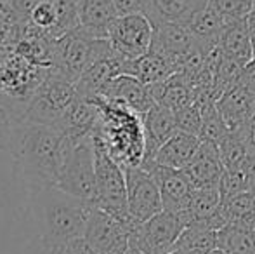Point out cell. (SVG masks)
Segmentation results:
<instances>
[{"mask_svg": "<svg viewBox=\"0 0 255 254\" xmlns=\"http://www.w3.org/2000/svg\"><path fill=\"white\" fill-rule=\"evenodd\" d=\"M3 122V146L9 150L24 185H56L70 143L64 132L26 119H9Z\"/></svg>", "mask_w": 255, "mask_h": 254, "instance_id": "1", "label": "cell"}, {"mask_svg": "<svg viewBox=\"0 0 255 254\" xmlns=\"http://www.w3.org/2000/svg\"><path fill=\"white\" fill-rule=\"evenodd\" d=\"M28 188L35 235L51 248L84 237L94 204L63 192L56 185H33Z\"/></svg>", "mask_w": 255, "mask_h": 254, "instance_id": "2", "label": "cell"}, {"mask_svg": "<svg viewBox=\"0 0 255 254\" xmlns=\"http://www.w3.org/2000/svg\"><path fill=\"white\" fill-rule=\"evenodd\" d=\"M94 101L99 108L94 136L122 167L141 166L146 152L142 115L104 98H94Z\"/></svg>", "mask_w": 255, "mask_h": 254, "instance_id": "3", "label": "cell"}, {"mask_svg": "<svg viewBox=\"0 0 255 254\" xmlns=\"http://www.w3.org/2000/svg\"><path fill=\"white\" fill-rule=\"evenodd\" d=\"M56 187L82 200L96 202L94 134L82 139H70Z\"/></svg>", "mask_w": 255, "mask_h": 254, "instance_id": "4", "label": "cell"}, {"mask_svg": "<svg viewBox=\"0 0 255 254\" xmlns=\"http://www.w3.org/2000/svg\"><path fill=\"white\" fill-rule=\"evenodd\" d=\"M78 98L77 85L49 71L24 106L23 119L57 127Z\"/></svg>", "mask_w": 255, "mask_h": 254, "instance_id": "5", "label": "cell"}, {"mask_svg": "<svg viewBox=\"0 0 255 254\" xmlns=\"http://www.w3.org/2000/svg\"><path fill=\"white\" fill-rule=\"evenodd\" d=\"M96 146V207L120 218L132 221L127 206V181L125 171L106 146L94 136Z\"/></svg>", "mask_w": 255, "mask_h": 254, "instance_id": "6", "label": "cell"}, {"mask_svg": "<svg viewBox=\"0 0 255 254\" xmlns=\"http://www.w3.org/2000/svg\"><path fill=\"white\" fill-rule=\"evenodd\" d=\"M104 38H92L85 35L80 28L54 38L52 42V63L51 73L64 80L77 84L78 78L98 54Z\"/></svg>", "mask_w": 255, "mask_h": 254, "instance_id": "7", "label": "cell"}, {"mask_svg": "<svg viewBox=\"0 0 255 254\" xmlns=\"http://www.w3.org/2000/svg\"><path fill=\"white\" fill-rule=\"evenodd\" d=\"M186 228V220L181 213L161 211L153 218L135 223L130 232V246L144 254H170Z\"/></svg>", "mask_w": 255, "mask_h": 254, "instance_id": "8", "label": "cell"}, {"mask_svg": "<svg viewBox=\"0 0 255 254\" xmlns=\"http://www.w3.org/2000/svg\"><path fill=\"white\" fill-rule=\"evenodd\" d=\"M134 225V221L120 220L94 207L84 237L94 254H125L130 248V232Z\"/></svg>", "mask_w": 255, "mask_h": 254, "instance_id": "9", "label": "cell"}, {"mask_svg": "<svg viewBox=\"0 0 255 254\" xmlns=\"http://www.w3.org/2000/svg\"><path fill=\"white\" fill-rule=\"evenodd\" d=\"M154 26L146 14H124L115 19L108 42L125 59H137L151 49Z\"/></svg>", "mask_w": 255, "mask_h": 254, "instance_id": "10", "label": "cell"}, {"mask_svg": "<svg viewBox=\"0 0 255 254\" xmlns=\"http://www.w3.org/2000/svg\"><path fill=\"white\" fill-rule=\"evenodd\" d=\"M125 181H127V206L128 216L134 223L153 218L163 211L161 193L156 180L148 169L142 166L124 167Z\"/></svg>", "mask_w": 255, "mask_h": 254, "instance_id": "11", "label": "cell"}, {"mask_svg": "<svg viewBox=\"0 0 255 254\" xmlns=\"http://www.w3.org/2000/svg\"><path fill=\"white\" fill-rule=\"evenodd\" d=\"M144 169H148L153 174L158 187H160L163 211H170V213L186 211L193 190H195L188 174L182 169H172V167H163L158 164L144 166Z\"/></svg>", "mask_w": 255, "mask_h": 254, "instance_id": "12", "label": "cell"}, {"mask_svg": "<svg viewBox=\"0 0 255 254\" xmlns=\"http://www.w3.org/2000/svg\"><path fill=\"white\" fill-rule=\"evenodd\" d=\"M196 47V38L193 37L188 24L181 23H161L154 26L151 49L158 54L174 61L181 70V64L188 54Z\"/></svg>", "mask_w": 255, "mask_h": 254, "instance_id": "13", "label": "cell"}, {"mask_svg": "<svg viewBox=\"0 0 255 254\" xmlns=\"http://www.w3.org/2000/svg\"><path fill=\"white\" fill-rule=\"evenodd\" d=\"M99 98L120 103L127 108L134 110L139 115H144L151 106L156 105L151 92V85L144 84L132 75H120L115 80H111Z\"/></svg>", "mask_w": 255, "mask_h": 254, "instance_id": "14", "label": "cell"}, {"mask_svg": "<svg viewBox=\"0 0 255 254\" xmlns=\"http://www.w3.org/2000/svg\"><path fill=\"white\" fill-rule=\"evenodd\" d=\"M142 126H144V141L146 152L144 160L141 166H146L154 159L156 152L179 131L175 112L168 106L156 103L142 115Z\"/></svg>", "mask_w": 255, "mask_h": 254, "instance_id": "15", "label": "cell"}, {"mask_svg": "<svg viewBox=\"0 0 255 254\" xmlns=\"http://www.w3.org/2000/svg\"><path fill=\"white\" fill-rule=\"evenodd\" d=\"M182 171L188 174L195 188H219L224 174V164L217 145L202 139L195 157Z\"/></svg>", "mask_w": 255, "mask_h": 254, "instance_id": "16", "label": "cell"}, {"mask_svg": "<svg viewBox=\"0 0 255 254\" xmlns=\"http://www.w3.org/2000/svg\"><path fill=\"white\" fill-rule=\"evenodd\" d=\"M219 113L229 129L243 127L255 115V92L242 84H236L215 99Z\"/></svg>", "mask_w": 255, "mask_h": 254, "instance_id": "17", "label": "cell"}, {"mask_svg": "<svg viewBox=\"0 0 255 254\" xmlns=\"http://www.w3.org/2000/svg\"><path fill=\"white\" fill-rule=\"evenodd\" d=\"M208 5V0H146L144 14L153 26L161 23L188 24Z\"/></svg>", "mask_w": 255, "mask_h": 254, "instance_id": "18", "label": "cell"}, {"mask_svg": "<svg viewBox=\"0 0 255 254\" xmlns=\"http://www.w3.org/2000/svg\"><path fill=\"white\" fill-rule=\"evenodd\" d=\"M118 16L113 0H78V28L92 38H108Z\"/></svg>", "mask_w": 255, "mask_h": 254, "instance_id": "19", "label": "cell"}, {"mask_svg": "<svg viewBox=\"0 0 255 254\" xmlns=\"http://www.w3.org/2000/svg\"><path fill=\"white\" fill-rule=\"evenodd\" d=\"M200 143H202L200 136L186 131H177L158 150L149 164H158V166L172 167V169H184L189 164V160L195 157ZM149 164H146V166H149Z\"/></svg>", "mask_w": 255, "mask_h": 254, "instance_id": "20", "label": "cell"}, {"mask_svg": "<svg viewBox=\"0 0 255 254\" xmlns=\"http://www.w3.org/2000/svg\"><path fill=\"white\" fill-rule=\"evenodd\" d=\"M177 71L179 66L174 61H170V59H167L165 56L158 54L154 51H148L141 58L128 59L125 75H132V77L139 78L144 84L153 85L165 82Z\"/></svg>", "mask_w": 255, "mask_h": 254, "instance_id": "21", "label": "cell"}, {"mask_svg": "<svg viewBox=\"0 0 255 254\" xmlns=\"http://www.w3.org/2000/svg\"><path fill=\"white\" fill-rule=\"evenodd\" d=\"M219 47L226 58L243 64V66L249 61H252L255 58V51L245 19L233 21L226 26L221 42H219Z\"/></svg>", "mask_w": 255, "mask_h": 254, "instance_id": "22", "label": "cell"}, {"mask_svg": "<svg viewBox=\"0 0 255 254\" xmlns=\"http://www.w3.org/2000/svg\"><path fill=\"white\" fill-rule=\"evenodd\" d=\"M221 204V188H195L188 207L181 213L186 220V227L193 223H207L219 213Z\"/></svg>", "mask_w": 255, "mask_h": 254, "instance_id": "23", "label": "cell"}, {"mask_svg": "<svg viewBox=\"0 0 255 254\" xmlns=\"http://www.w3.org/2000/svg\"><path fill=\"white\" fill-rule=\"evenodd\" d=\"M217 248L228 254H255V234L245 225L229 223L217 232Z\"/></svg>", "mask_w": 255, "mask_h": 254, "instance_id": "24", "label": "cell"}, {"mask_svg": "<svg viewBox=\"0 0 255 254\" xmlns=\"http://www.w3.org/2000/svg\"><path fill=\"white\" fill-rule=\"evenodd\" d=\"M215 248H217V232L198 223L188 225L175 246V249L196 254H207Z\"/></svg>", "mask_w": 255, "mask_h": 254, "instance_id": "25", "label": "cell"}, {"mask_svg": "<svg viewBox=\"0 0 255 254\" xmlns=\"http://www.w3.org/2000/svg\"><path fill=\"white\" fill-rule=\"evenodd\" d=\"M221 214L226 225L240 223L249 227L255 218V195L252 192H243L229 199H222Z\"/></svg>", "mask_w": 255, "mask_h": 254, "instance_id": "26", "label": "cell"}, {"mask_svg": "<svg viewBox=\"0 0 255 254\" xmlns=\"http://www.w3.org/2000/svg\"><path fill=\"white\" fill-rule=\"evenodd\" d=\"M219 153H221L224 169H245V164L250 157V150L247 146L243 136L240 131H233L229 129L226 136L217 143Z\"/></svg>", "mask_w": 255, "mask_h": 254, "instance_id": "27", "label": "cell"}, {"mask_svg": "<svg viewBox=\"0 0 255 254\" xmlns=\"http://www.w3.org/2000/svg\"><path fill=\"white\" fill-rule=\"evenodd\" d=\"M208 5L228 23L245 19L255 9V0H208Z\"/></svg>", "mask_w": 255, "mask_h": 254, "instance_id": "28", "label": "cell"}, {"mask_svg": "<svg viewBox=\"0 0 255 254\" xmlns=\"http://www.w3.org/2000/svg\"><path fill=\"white\" fill-rule=\"evenodd\" d=\"M250 178L249 171L247 169H224L221 180V193L222 199H229L233 195H238L243 192H250Z\"/></svg>", "mask_w": 255, "mask_h": 254, "instance_id": "29", "label": "cell"}, {"mask_svg": "<svg viewBox=\"0 0 255 254\" xmlns=\"http://www.w3.org/2000/svg\"><path fill=\"white\" fill-rule=\"evenodd\" d=\"M175 120H177L179 131H186L200 136V131H202V110L195 101L191 105L184 106V108L177 110L175 112Z\"/></svg>", "mask_w": 255, "mask_h": 254, "instance_id": "30", "label": "cell"}, {"mask_svg": "<svg viewBox=\"0 0 255 254\" xmlns=\"http://www.w3.org/2000/svg\"><path fill=\"white\" fill-rule=\"evenodd\" d=\"M52 251L54 254H94L89 242L85 241V237H77L68 242H63V244L52 248Z\"/></svg>", "mask_w": 255, "mask_h": 254, "instance_id": "31", "label": "cell"}, {"mask_svg": "<svg viewBox=\"0 0 255 254\" xmlns=\"http://www.w3.org/2000/svg\"><path fill=\"white\" fill-rule=\"evenodd\" d=\"M144 2L146 0H113L118 14H144Z\"/></svg>", "mask_w": 255, "mask_h": 254, "instance_id": "32", "label": "cell"}, {"mask_svg": "<svg viewBox=\"0 0 255 254\" xmlns=\"http://www.w3.org/2000/svg\"><path fill=\"white\" fill-rule=\"evenodd\" d=\"M238 84L245 85V87H249L250 91L255 92V58L252 59V61L247 63L245 66H243Z\"/></svg>", "mask_w": 255, "mask_h": 254, "instance_id": "33", "label": "cell"}, {"mask_svg": "<svg viewBox=\"0 0 255 254\" xmlns=\"http://www.w3.org/2000/svg\"><path fill=\"white\" fill-rule=\"evenodd\" d=\"M236 131H240V134L243 136V139H245V143H247V146H249L250 152L255 153V115L245 124V126L236 129Z\"/></svg>", "mask_w": 255, "mask_h": 254, "instance_id": "34", "label": "cell"}, {"mask_svg": "<svg viewBox=\"0 0 255 254\" xmlns=\"http://www.w3.org/2000/svg\"><path fill=\"white\" fill-rule=\"evenodd\" d=\"M24 254H54V251H52L51 246L45 244L42 239H38L37 235H35V237L30 241V244L26 246Z\"/></svg>", "mask_w": 255, "mask_h": 254, "instance_id": "35", "label": "cell"}, {"mask_svg": "<svg viewBox=\"0 0 255 254\" xmlns=\"http://www.w3.org/2000/svg\"><path fill=\"white\" fill-rule=\"evenodd\" d=\"M245 23H247V28H249V33H250V38H252V45L255 51V9L245 17Z\"/></svg>", "mask_w": 255, "mask_h": 254, "instance_id": "36", "label": "cell"}, {"mask_svg": "<svg viewBox=\"0 0 255 254\" xmlns=\"http://www.w3.org/2000/svg\"><path fill=\"white\" fill-rule=\"evenodd\" d=\"M125 254H144V253H141L137 248H134V246H130V248H128V251L125 253Z\"/></svg>", "mask_w": 255, "mask_h": 254, "instance_id": "37", "label": "cell"}, {"mask_svg": "<svg viewBox=\"0 0 255 254\" xmlns=\"http://www.w3.org/2000/svg\"><path fill=\"white\" fill-rule=\"evenodd\" d=\"M207 254H228L224 251V249H221V248H215V249H212L210 253H207Z\"/></svg>", "mask_w": 255, "mask_h": 254, "instance_id": "38", "label": "cell"}, {"mask_svg": "<svg viewBox=\"0 0 255 254\" xmlns=\"http://www.w3.org/2000/svg\"><path fill=\"white\" fill-rule=\"evenodd\" d=\"M250 192L255 195V174H252V181H250Z\"/></svg>", "mask_w": 255, "mask_h": 254, "instance_id": "39", "label": "cell"}, {"mask_svg": "<svg viewBox=\"0 0 255 254\" xmlns=\"http://www.w3.org/2000/svg\"><path fill=\"white\" fill-rule=\"evenodd\" d=\"M170 254H196V253H188V251H181V249H175V251Z\"/></svg>", "mask_w": 255, "mask_h": 254, "instance_id": "40", "label": "cell"}, {"mask_svg": "<svg viewBox=\"0 0 255 254\" xmlns=\"http://www.w3.org/2000/svg\"><path fill=\"white\" fill-rule=\"evenodd\" d=\"M249 228H250V230H252L254 234H255V218H254V221H252V223L249 225Z\"/></svg>", "mask_w": 255, "mask_h": 254, "instance_id": "41", "label": "cell"}]
</instances>
